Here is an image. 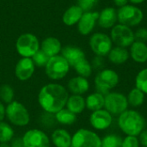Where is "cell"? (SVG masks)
<instances>
[{
  "instance_id": "cell-20",
  "label": "cell",
  "mask_w": 147,
  "mask_h": 147,
  "mask_svg": "<svg viewBox=\"0 0 147 147\" xmlns=\"http://www.w3.org/2000/svg\"><path fill=\"white\" fill-rule=\"evenodd\" d=\"M130 57L136 63L143 64L147 61V45L145 42L135 40L130 46Z\"/></svg>"
},
{
  "instance_id": "cell-19",
  "label": "cell",
  "mask_w": 147,
  "mask_h": 147,
  "mask_svg": "<svg viewBox=\"0 0 147 147\" xmlns=\"http://www.w3.org/2000/svg\"><path fill=\"white\" fill-rule=\"evenodd\" d=\"M83 14H84V10L78 4L71 5L68 9H66L65 11L63 13L62 22L66 26L69 27L74 26L78 24Z\"/></svg>"
},
{
  "instance_id": "cell-37",
  "label": "cell",
  "mask_w": 147,
  "mask_h": 147,
  "mask_svg": "<svg viewBox=\"0 0 147 147\" xmlns=\"http://www.w3.org/2000/svg\"><path fill=\"white\" fill-rule=\"evenodd\" d=\"M90 64H91L93 69H102L104 65L103 57L96 55V57L92 59V62Z\"/></svg>"
},
{
  "instance_id": "cell-25",
  "label": "cell",
  "mask_w": 147,
  "mask_h": 147,
  "mask_svg": "<svg viewBox=\"0 0 147 147\" xmlns=\"http://www.w3.org/2000/svg\"><path fill=\"white\" fill-rule=\"evenodd\" d=\"M66 109L75 115L81 114L86 108L85 99L80 95H72L68 97L66 102Z\"/></svg>"
},
{
  "instance_id": "cell-29",
  "label": "cell",
  "mask_w": 147,
  "mask_h": 147,
  "mask_svg": "<svg viewBox=\"0 0 147 147\" xmlns=\"http://www.w3.org/2000/svg\"><path fill=\"white\" fill-rule=\"evenodd\" d=\"M14 138V130L7 123L0 121V143L10 142Z\"/></svg>"
},
{
  "instance_id": "cell-35",
  "label": "cell",
  "mask_w": 147,
  "mask_h": 147,
  "mask_svg": "<svg viewBox=\"0 0 147 147\" xmlns=\"http://www.w3.org/2000/svg\"><path fill=\"white\" fill-rule=\"evenodd\" d=\"M98 0H78V5L84 10V12L91 11L96 6Z\"/></svg>"
},
{
  "instance_id": "cell-28",
  "label": "cell",
  "mask_w": 147,
  "mask_h": 147,
  "mask_svg": "<svg viewBox=\"0 0 147 147\" xmlns=\"http://www.w3.org/2000/svg\"><path fill=\"white\" fill-rule=\"evenodd\" d=\"M73 68L75 69V71L78 76L85 78H89L92 74V71H93L91 64L86 59L78 62Z\"/></svg>"
},
{
  "instance_id": "cell-7",
  "label": "cell",
  "mask_w": 147,
  "mask_h": 147,
  "mask_svg": "<svg viewBox=\"0 0 147 147\" xmlns=\"http://www.w3.org/2000/svg\"><path fill=\"white\" fill-rule=\"evenodd\" d=\"M118 22L127 27H134L139 25L144 18L143 11L137 6L127 4L119 8L117 10Z\"/></svg>"
},
{
  "instance_id": "cell-6",
  "label": "cell",
  "mask_w": 147,
  "mask_h": 147,
  "mask_svg": "<svg viewBox=\"0 0 147 147\" xmlns=\"http://www.w3.org/2000/svg\"><path fill=\"white\" fill-rule=\"evenodd\" d=\"M5 115L8 120L15 126L24 127L30 121V116L26 107L16 101H13L8 104L5 109Z\"/></svg>"
},
{
  "instance_id": "cell-9",
  "label": "cell",
  "mask_w": 147,
  "mask_h": 147,
  "mask_svg": "<svg viewBox=\"0 0 147 147\" xmlns=\"http://www.w3.org/2000/svg\"><path fill=\"white\" fill-rule=\"evenodd\" d=\"M102 139L89 129H78L71 137V147H101Z\"/></svg>"
},
{
  "instance_id": "cell-42",
  "label": "cell",
  "mask_w": 147,
  "mask_h": 147,
  "mask_svg": "<svg viewBox=\"0 0 147 147\" xmlns=\"http://www.w3.org/2000/svg\"><path fill=\"white\" fill-rule=\"evenodd\" d=\"M128 1H130L132 3H134V4H140V3H144L146 0H128Z\"/></svg>"
},
{
  "instance_id": "cell-31",
  "label": "cell",
  "mask_w": 147,
  "mask_h": 147,
  "mask_svg": "<svg viewBox=\"0 0 147 147\" xmlns=\"http://www.w3.org/2000/svg\"><path fill=\"white\" fill-rule=\"evenodd\" d=\"M15 96L13 88L9 84H3L0 87V101L7 104L13 102Z\"/></svg>"
},
{
  "instance_id": "cell-14",
  "label": "cell",
  "mask_w": 147,
  "mask_h": 147,
  "mask_svg": "<svg viewBox=\"0 0 147 147\" xmlns=\"http://www.w3.org/2000/svg\"><path fill=\"white\" fill-rule=\"evenodd\" d=\"M99 17V12L97 11H87L84 12L82 17L78 22V30L80 34L86 36L89 35L94 29Z\"/></svg>"
},
{
  "instance_id": "cell-32",
  "label": "cell",
  "mask_w": 147,
  "mask_h": 147,
  "mask_svg": "<svg viewBox=\"0 0 147 147\" xmlns=\"http://www.w3.org/2000/svg\"><path fill=\"white\" fill-rule=\"evenodd\" d=\"M135 87L147 95V68L138 72L135 78Z\"/></svg>"
},
{
  "instance_id": "cell-15",
  "label": "cell",
  "mask_w": 147,
  "mask_h": 147,
  "mask_svg": "<svg viewBox=\"0 0 147 147\" xmlns=\"http://www.w3.org/2000/svg\"><path fill=\"white\" fill-rule=\"evenodd\" d=\"M35 65L31 58L20 59L15 67V74L20 81H27L34 75Z\"/></svg>"
},
{
  "instance_id": "cell-23",
  "label": "cell",
  "mask_w": 147,
  "mask_h": 147,
  "mask_svg": "<svg viewBox=\"0 0 147 147\" xmlns=\"http://www.w3.org/2000/svg\"><path fill=\"white\" fill-rule=\"evenodd\" d=\"M52 141L56 147H71V136L65 129H56L52 134Z\"/></svg>"
},
{
  "instance_id": "cell-39",
  "label": "cell",
  "mask_w": 147,
  "mask_h": 147,
  "mask_svg": "<svg viewBox=\"0 0 147 147\" xmlns=\"http://www.w3.org/2000/svg\"><path fill=\"white\" fill-rule=\"evenodd\" d=\"M10 147H24L22 138H13L10 141Z\"/></svg>"
},
{
  "instance_id": "cell-12",
  "label": "cell",
  "mask_w": 147,
  "mask_h": 147,
  "mask_svg": "<svg viewBox=\"0 0 147 147\" xmlns=\"http://www.w3.org/2000/svg\"><path fill=\"white\" fill-rule=\"evenodd\" d=\"M24 147H50L48 136L39 129H30L27 131L23 137Z\"/></svg>"
},
{
  "instance_id": "cell-4",
  "label": "cell",
  "mask_w": 147,
  "mask_h": 147,
  "mask_svg": "<svg viewBox=\"0 0 147 147\" xmlns=\"http://www.w3.org/2000/svg\"><path fill=\"white\" fill-rule=\"evenodd\" d=\"M119 82L120 77L115 71L112 69H102L95 78L96 92L106 96L118 85Z\"/></svg>"
},
{
  "instance_id": "cell-10",
  "label": "cell",
  "mask_w": 147,
  "mask_h": 147,
  "mask_svg": "<svg viewBox=\"0 0 147 147\" xmlns=\"http://www.w3.org/2000/svg\"><path fill=\"white\" fill-rule=\"evenodd\" d=\"M110 38L112 42L117 47L125 48L130 47L135 41L134 32L132 30V28L121 23L116 24L112 28Z\"/></svg>"
},
{
  "instance_id": "cell-34",
  "label": "cell",
  "mask_w": 147,
  "mask_h": 147,
  "mask_svg": "<svg viewBox=\"0 0 147 147\" xmlns=\"http://www.w3.org/2000/svg\"><path fill=\"white\" fill-rule=\"evenodd\" d=\"M121 147H140V143L137 136L127 135L122 139Z\"/></svg>"
},
{
  "instance_id": "cell-27",
  "label": "cell",
  "mask_w": 147,
  "mask_h": 147,
  "mask_svg": "<svg viewBox=\"0 0 147 147\" xmlns=\"http://www.w3.org/2000/svg\"><path fill=\"white\" fill-rule=\"evenodd\" d=\"M54 115L56 121L62 125H72L77 121V115L65 108L57 112Z\"/></svg>"
},
{
  "instance_id": "cell-13",
  "label": "cell",
  "mask_w": 147,
  "mask_h": 147,
  "mask_svg": "<svg viewBox=\"0 0 147 147\" xmlns=\"http://www.w3.org/2000/svg\"><path fill=\"white\" fill-rule=\"evenodd\" d=\"M90 122L93 128L99 131L108 129L113 122V115L105 109H102L91 113Z\"/></svg>"
},
{
  "instance_id": "cell-30",
  "label": "cell",
  "mask_w": 147,
  "mask_h": 147,
  "mask_svg": "<svg viewBox=\"0 0 147 147\" xmlns=\"http://www.w3.org/2000/svg\"><path fill=\"white\" fill-rule=\"evenodd\" d=\"M122 138L117 134H110L102 139L101 147H121Z\"/></svg>"
},
{
  "instance_id": "cell-24",
  "label": "cell",
  "mask_w": 147,
  "mask_h": 147,
  "mask_svg": "<svg viewBox=\"0 0 147 147\" xmlns=\"http://www.w3.org/2000/svg\"><path fill=\"white\" fill-rule=\"evenodd\" d=\"M104 102H105V96L96 91L90 94L85 99L86 108L92 112L104 109Z\"/></svg>"
},
{
  "instance_id": "cell-11",
  "label": "cell",
  "mask_w": 147,
  "mask_h": 147,
  "mask_svg": "<svg viewBox=\"0 0 147 147\" xmlns=\"http://www.w3.org/2000/svg\"><path fill=\"white\" fill-rule=\"evenodd\" d=\"M90 47L91 51L97 56H108L113 48V42L108 34L104 33H95L90 38Z\"/></svg>"
},
{
  "instance_id": "cell-21",
  "label": "cell",
  "mask_w": 147,
  "mask_h": 147,
  "mask_svg": "<svg viewBox=\"0 0 147 147\" xmlns=\"http://www.w3.org/2000/svg\"><path fill=\"white\" fill-rule=\"evenodd\" d=\"M68 89L72 95H80L86 93L90 89V83L87 78L77 76L71 78L68 82Z\"/></svg>"
},
{
  "instance_id": "cell-8",
  "label": "cell",
  "mask_w": 147,
  "mask_h": 147,
  "mask_svg": "<svg viewBox=\"0 0 147 147\" xmlns=\"http://www.w3.org/2000/svg\"><path fill=\"white\" fill-rule=\"evenodd\" d=\"M128 102L127 96L117 91H110L105 96L104 109L112 115H120L128 109Z\"/></svg>"
},
{
  "instance_id": "cell-1",
  "label": "cell",
  "mask_w": 147,
  "mask_h": 147,
  "mask_svg": "<svg viewBox=\"0 0 147 147\" xmlns=\"http://www.w3.org/2000/svg\"><path fill=\"white\" fill-rule=\"evenodd\" d=\"M68 97V91L64 86L52 83L44 85L40 89L38 102L45 112L55 115L65 107Z\"/></svg>"
},
{
  "instance_id": "cell-33",
  "label": "cell",
  "mask_w": 147,
  "mask_h": 147,
  "mask_svg": "<svg viewBox=\"0 0 147 147\" xmlns=\"http://www.w3.org/2000/svg\"><path fill=\"white\" fill-rule=\"evenodd\" d=\"M34 65L37 67H44L46 66V65L47 64L50 57L48 55H47L41 49H40L38 52H36L34 53V55L31 58Z\"/></svg>"
},
{
  "instance_id": "cell-41",
  "label": "cell",
  "mask_w": 147,
  "mask_h": 147,
  "mask_svg": "<svg viewBox=\"0 0 147 147\" xmlns=\"http://www.w3.org/2000/svg\"><path fill=\"white\" fill-rule=\"evenodd\" d=\"M4 117H5V108L3 102L0 101V121H3Z\"/></svg>"
},
{
  "instance_id": "cell-40",
  "label": "cell",
  "mask_w": 147,
  "mask_h": 147,
  "mask_svg": "<svg viewBox=\"0 0 147 147\" xmlns=\"http://www.w3.org/2000/svg\"><path fill=\"white\" fill-rule=\"evenodd\" d=\"M113 1H114L115 4L116 6H118L119 8L127 5V3H128V0H113Z\"/></svg>"
},
{
  "instance_id": "cell-5",
  "label": "cell",
  "mask_w": 147,
  "mask_h": 147,
  "mask_svg": "<svg viewBox=\"0 0 147 147\" xmlns=\"http://www.w3.org/2000/svg\"><path fill=\"white\" fill-rule=\"evenodd\" d=\"M70 65L61 55L51 57L45 66L46 75L52 80H60L64 78L70 71Z\"/></svg>"
},
{
  "instance_id": "cell-17",
  "label": "cell",
  "mask_w": 147,
  "mask_h": 147,
  "mask_svg": "<svg viewBox=\"0 0 147 147\" xmlns=\"http://www.w3.org/2000/svg\"><path fill=\"white\" fill-rule=\"evenodd\" d=\"M117 21V10L113 7H107L99 12L97 23L102 28H112Z\"/></svg>"
},
{
  "instance_id": "cell-16",
  "label": "cell",
  "mask_w": 147,
  "mask_h": 147,
  "mask_svg": "<svg viewBox=\"0 0 147 147\" xmlns=\"http://www.w3.org/2000/svg\"><path fill=\"white\" fill-rule=\"evenodd\" d=\"M60 53L71 67H74L78 62L86 59L84 52L80 47L76 46H65L62 48Z\"/></svg>"
},
{
  "instance_id": "cell-26",
  "label": "cell",
  "mask_w": 147,
  "mask_h": 147,
  "mask_svg": "<svg viewBox=\"0 0 147 147\" xmlns=\"http://www.w3.org/2000/svg\"><path fill=\"white\" fill-rule=\"evenodd\" d=\"M127 98L130 106L134 108H139L144 103L146 99V94L142 92L140 89L135 87L129 91Z\"/></svg>"
},
{
  "instance_id": "cell-18",
  "label": "cell",
  "mask_w": 147,
  "mask_h": 147,
  "mask_svg": "<svg viewBox=\"0 0 147 147\" xmlns=\"http://www.w3.org/2000/svg\"><path fill=\"white\" fill-rule=\"evenodd\" d=\"M62 48L60 40L53 36L45 38L40 43V49L50 58L59 55L61 53Z\"/></svg>"
},
{
  "instance_id": "cell-3",
  "label": "cell",
  "mask_w": 147,
  "mask_h": 147,
  "mask_svg": "<svg viewBox=\"0 0 147 147\" xmlns=\"http://www.w3.org/2000/svg\"><path fill=\"white\" fill-rule=\"evenodd\" d=\"M16 49L22 58H32L40 49V43L35 34L24 33L16 39Z\"/></svg>"
},
{
  "instance_id": "cell-43",
  "label": "cell",
  "mask_w": 147,
  "mask_h": 147,
  "mask_svg": "<svg viewBox=\"0 0 147 147\" xmlns=\"http://www.w3.org/2000/svg\"><path fill=\"white\" fill-rule=\"evenodd\" d=\"M0 147H10L8 143H0Z\"/></svg>"
},
{
  "instance_id": "cell-2",
  "label": "cell",
  "mask_w": 147,
  "mask_h": 147,
  "mask_svg": "<svg viewBox=\"0 0 147 147\" xmlns=\"http://www.w3.org/2000/svg\"><path fill=\"white\" fill-rule=\"evenodd\" d=\"M118 126L126 135L138 137L146 129V120L137 110L127 109L119 115Z\"/></svg>"
},
{
  "instance_id": "cell-22",
  "label": "cell",
  "mask_w": 147,
  "mask_h": 147,
  "mask_svg": "<svg viewBox=\"0 0 147 147\" xmlns=\"http://www.w3.org/2000/svg\"><path fill=\"white\" fill-rule=\"evenodd\" d=\"M109 60L115 65H122L126 63L130 58L129 51L125 47H113L109 53L108 54Z\"/></svg>"
},
{
  "instance_id": "cell-36",
  "label": "cell",
  "mask_w": 147,
  "mask_h": 147,
  "mask_svg": "<svg viewBox=\"0 0 147 147\" xmlns=\"http://www.w3.org/2000/svg\"><path fill=\"white\" fill-rule=\"evenodd\" d=\"M134 38L135 40L146 43L147 41V28H140L139 29H137L136 32L134 33Z\"/></svg>"
},
{
  "instance_id": "cell-38",
  "label": "cell",
  "mask_w": 147,
  "mask_h": 147,
  "mask_svg": "<svg viewBox=\"0 0 147 147\" xmlns=\"http://www.w3.org/2000/svg\"><path fill=\"white\" fill-rule=\"evenodd\" d=\"M140 146L147 147V129H144L141 134L138 136Z\"/></svg>"
}]
</instances>
